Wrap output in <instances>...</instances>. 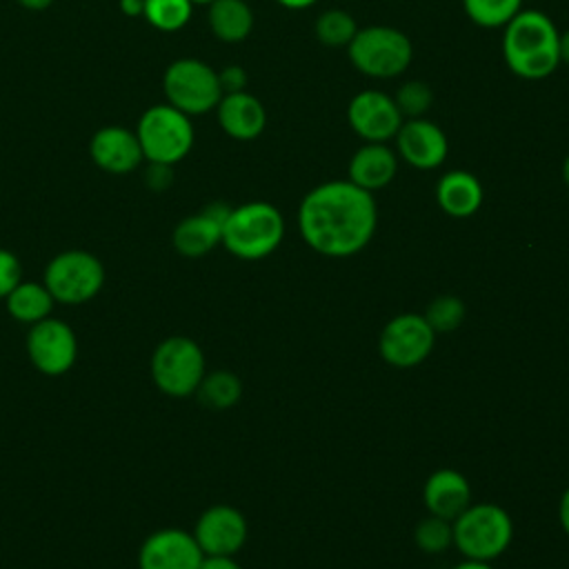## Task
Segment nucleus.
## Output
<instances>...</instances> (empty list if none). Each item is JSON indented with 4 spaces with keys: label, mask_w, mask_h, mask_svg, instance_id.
Returning a JSON list of instances; mask_svg holds the SVG:
<instances>
[{
    "label": "nucleus",
    "mask_w": 569,
    "mask_h": 569,
    "mask_svg": "<svg viewBox=\"0 0 569 569\" xmlns=\"http://www.w3.org/2000/svg\"><path fill=\"white\" fill-rule=\"evenodd\" d=\"M376 224L373 193L347 178L313 187L298 207V229L305 244L327 258H349L362 251L373 238Z\"/></svg>",
    "instance_id": "f257e3e1"
},
{
    "label": "nucleus",
    "mask_w": 569,
    "mask_h": 569,
    "mask_svg": "<svg viewBox=\"0 0 569 569\" xmlns=\"http://www.w3.org/2000/svg\"><path fill=\"white\" fill-rule=\"evenodd\" d=\"M560 31L553 20L538 9H520L502 27V58L509 71L525 80L549 78L558 64Z\"/></svg>",
    "instance_id": "f03ea898"
},
{
    "label": "nucleus",
    "mask_w": 569,
    "mask_h": 569,
    "mask_svg": "<svg viewBox=\"0 0 569 569\" xmlns=\"http://www.w3.org/2000/svg\"><path fill=\"white\" fill-rule=\"evenodd\" d=\"M284 238V218L280 209L264 200H251L231 207L224 227V249L240 260H262L271 256Z\"/></svg>",
    "instance_id": "7ed1b4c3"
},
{
    "label": "nucleus",
    "mask_w": 569,
    "mask_h": 569,
    "mask_svg": "<svg viewBox=\"0 0 569 569\" xmlns=\"http://www.w3.org/2000/svg\"><path fill=\"white\" fill-rule=\"evenodd\" d=\"M453 545L469 560L491 562L502 556L513 538V522L507 509L496 502H471L451 520Z\"/></svg>",
    "instance_id": "20e7f679"
},
{
    "label": "nucleus",
    "mask_w": 569,
    "mask_h": 569,
    "mask_svg": "<svg viewBox=\"0 0 569 569\" xmlns=\"http://www.w3.org/2000/svg\"><path fill=\"white\" fill-rule=\"evenodd\" d=\"M347 56L362 76L389 80L407 71L413 58V44L396 27L369 24L358 27L353 40L347 44Z\"/></svg>",
    "instance_id": "39448f33"
},
{
    "label": "nucleus",
    "mask_w": 569,
    "mask_h": 569,
    "mask_svg": "<svg viewBox=\"0 0 569 569\" xmlns=\"http://www.w3.org/2000/svg\"><path fill=\"white\" fill-rule=\"evenodd\" d=\"M191 116L171 107L169 102L149 107L136 127V136L147 162L176 164L193 147Z\"/></svg>",
    "instance_id": "423d86ee"
},
{
    "label": "nucleus",
    "mask_w": 569,
    "mask_h": 569,
    "mask_svg": "<svg viewBox=\"0 0 569 569\" xmlns=\"http://www.w3.org/2000/svg\"><path fill=\"white\" fill-rule=\"evenodd\" d=\"M162 89L167 102L187 116L209 113L222 98L218 71L198 58L173 60L162 76Z\"/></svg>",
    "instance_id": "0eeeda50"
},
{
    "label": "nucleus",
    "mask_w": 569,
    "mask_h": 569,
    "mask_svg": "<svg viewBox=\"0 0 569 569\" xmlns=\"http://www.w3.org/2000/svg\"><path fill=\"white\" fill-rule=\"evenodd\" d=\"M151 378L156 387L171 398L196 393L204 378V353L200 345L187 336L162 340L151 356Z\"/></svg>",
    "instance_id": "6e6552de"
},
{
    "label": "nucleus",
    "mask_w": 569,
    "mask_h": 569,
    "mask_svg": "<svg viewBox=\"0 0 569 569\" xmlns=\"http://www.w3.org/2000/svg\"><path fill=\"white\" fill-rule=\"evenodd\" d=\"M104 284L102 262L82 249H69L49 260L44 269V287L56 302L82 305L98 296Z\"/></svg>",
    "instance_id": "1a4fd4ad"
},
{
    "label": "nucleus",
    "mask_w": 569,
    "mask_h": 569,
    "mask_svg": "<svg viewBox=\"0 0 569 569\" xmlns=\"http://www.w3.org/2000/svg\"><path fill=\"white\" fill-rule=\"evenodd\" d=\"M436 345V331L425 316L398 313L380 331L378 351L396 369H411L425 362Z\"/></svg>",
    "instance_id": "9d476101"
},
{
    "label": "nucleus",
    "mask_w": 569,
    "mask_h": 569,
    "mask_svg": "<svg viewBox=\"0 0 569 569\" xmlns=\"http://www.w3.org/2000/svg\"><path fill=\"white\" fill-rule=\"evenodd\" d=\"M27 353L31 365L44 376L67 373L78 356L73 329L58 318H44L31 325L27 333Z\"/></svg>",
    "instance_id": "9b49d317"
},
{
    "label": "nucleus",
    "mask_w": 569,
    "mask_h": 569,
    "mask_svg": "<svg viewBox=\"0 0 569 569\" xmlns=\"http://www.w3.org/2000/svg\"><path fill=\"white\" fill-rule=\"evenodd\" d=\"M347 120L353 133L365 142H387L396 138L405 118L393 96L365 89L349 100Z\"/></svg>",
    "instance_id": "f8f14e48"
},
{
    "label": "nucleus",
    "mask_w": 569,
    "mask_h": 569,
    "mask_svg": "<svg viewBox=\"0 0 569 569\" xmlns=\"http://www.w3.org/2000/svg\"><path fill=\"white\" fill-rule=\"evenodd\" d=\"M393 142L398 158L420 171L440 167L449 153V140L445 131L425 116L402 120Z\"/></svg>",
    "instance_id": "ddd939ff"
},
{
    "label": "nucleus",
    "mask_w": 569,
    "mask_h": 569,
    "mask_svg": "<svg viewBox=\"0 0 569 569\" xmlns=\"http://www.w3.org/2000/svg\"><path fill=\"white\" fill-rule=\"evenodd\" d=\"M247 520L231 505L204 509L193 527V538L204 556H233L247 542Z\"/></svg>",
    "instance_id": "4468645a"
},
{
    "label": "nucleus",
    "mask_w": 569,
    "mask_h": 569,
    "mask_svg": "<svg viewBox=\"0 0 569 569\" xmlns=\"http://www.w3.org/2000/svg\"><path fill=\"white\" fill-rule=\"evenodd\" d=\"M204 553L193 533L182 529H160L151 533L138 553L140 569H200Z\"/></svg>",
    "instance_id": "2eb2a0df"
},
{
    "label": "nucleus",
    "mask_w": 569,
    "mask_h": 569,
    "mask_svg": "<svg viewBox=\"0 0 569 569\" xmlns=\"http://www.w3.org/2000/svg\"><path fill=\"white\" fill-rule=\"evenodd\" d=\"M231 207L224 202H211L200 213L187 216L173 229L171 242L184 258H202L222 242V227Z\"/></svg>",
    "instance_id": "dca6fc26"
},
{
    "label": "nucleus",
    "mask_w": 569,
    "mask_h": 569,
    "mask_svg": "<svg viewBox=\"0 0 569 569\" xmlns=\"http://www.w3.org/2000/svg\"><path fill=\"white\" fill-rule=\"evenodd\" d=\"M89 153L102 171L116 176L138 169L144 160L136 131L120 124L100 127L89 142Z\"/></svg>",
    "instance_id": "f3484780"
},
{
    "label": "nucleus",
    "mask_w": 569,
    "mask_h": 569,
    "mask_svg": "<svg viewBox=\"0 0 569 569\" xmlns=\"http://www.w3.org/2000/svg\"><path fill=\"white\" fill-rule=\"evenodd\" d=\"M220 129L233 140H253L267 127V111L262 102L249 91L222 93L216 107Z\"/></svg>",
    "instance_id": "a211bd4d"
},
{
    "label": "nucleus",
    "mask_w": 569,
    "mask_h": 569,
    "mask_svg": "<svg viewBox=\"0 0 569 569\" xmlns=\"http://www.w3.org/2000/svg\"><path fill=\"white\" fill-rule=\"evenodd\" d=\"M398 173V153L385 142H365L356 149L347 167V180L373 193L385 189Z\"/></svg>",
    "instance_id": "6ab92c4d"
},
{
    "label": "nucleus",
    "mask_w": 569,
    "mask_h": 569,
    "mask_svg": "<svg viewBox=\"0 0 569 569\" xmlns=\"http://www.w3.org/2000/svg\"><path fill=\"white\" fill-rule=\"evenodd\" d=\"M422 500L431 516L453 520L471 505V485L460 471L442 467L427 478Z\"/></svg>",
    "instance_id": "aec40b11"
},
{
    "label": "nucleus",
    "mask_w": 569,
    "mask_h": 569,
    "mask_svg": "<svg viewBox=\"0 0 569 569\" xmlns=\"http://www.w3.org/2000/svg\"><path fill=\"white\" fill-rule=\"evenodd\" d=\"M485 191L480 180L465 169H453L436 182V202L451 218H469L482 204Z\"/></svg>",
    "instance_id": "412c9836"
},
{
    "label": "nucleus",
    "mask_w": 569,
    "mask_h": 569,
    "mask_svg": "<svg viewBox=\"0 0 569 569\" xmlns=\"http://www.w3.org/2000/svg\"><path fill=\"white\" fill-rule=\"evenodd\" d=\"M207 13L209 29L222 42H242L253 29V11L244 0H213Z\"/></svg>",
    "instance_id": "4be33fe9"
},
{
    "label": "nucleus",
    "mask_w": 569,
    "mask_h": 569,
    "mask_svg": "<svg viewBox=\"0 0 569 569\" xmlns=\"http://www.w3.org/2000/svg\"><path fill=\"white\" fill-rule=\"evenodd\" d=\"M7 311L11 318H16L18 322L24 325H36L44 318H49L51 309H53V296L49 293V289L38 282H20L7 298Z\"/></svg>",
    "instance_id": "5701e85b"
},
{
    "label": "nucleus",
    "mask_w": 569,
    "mask_h": 569,
    "mask_svg": "<svg viewBox=\"0 0 569 569\" xmlns=\"http://www.w3.org/2000/svg\"><path fill=\"white\" fill-rule=\"evenodd\" d=\"M196 393L200 402L209 409H229L240 400L242 382L236 373L220 369L213 373H204Z\"/></svg>",
    "instance_id": "b1692460"
},
{
    "label": "nucleus",
    "mask_w": 569,
    "mask_h": 569,
    "mask_svg": "<svg viewBox=\"0 0 569 569\" xmlns=\"http://www.w3.org/2000/svg\"><path fill=\"white\" fill-rule=\"evenodd\" d=\"M358 31L353 16L345 9H327L316 18L313 33L325 47H347Z\"/></svg>",
    "instance_id": "393cba45"
},
{
    "label": "nucleus",
    "mask_w": 569,
    "mask_h": 569,
    "mask_svg": "<svg viewBox=\"0 0 569 569\" xmlns=\"http://www.w3.org/2000/svg\"><path fill=\"white\" fill-rule=\"evenodd\" d=\"M462 9L478 27L502 29L522 9V0H462Z\"/></svg>",
    "instance_id": "a878e982"
},
{
    "label": "nucleus",
    "mask_w": 569,
    "mask_h": 569,
    "mask_svg": "<svg viewBox=\"0 0 569 569\" xmlns=\"http://www.w3.org/2000/svg\"><path fill=\"white\" fill-rule=\"evenodd\" d=\"M191 11V0H144L142 18L160 31H178L189 22Z\"/></svg>",
    "instance_id": "bb28decb"
},
{
    "label": "nucleus",
    "mask_w": 569,
    "mask_h": 569,
    "mask_svg": "<svg viewBox=\"0 0 569 569\" xmlns=\"http://www.w3.org/2000/svg\"><path fill=\"white\" fill-rule=\"evenodd\" d=\"M465 311H467L465 302L458 296H440L429 302V307L425 311V320L436 331V336L449 333L462 325Z\"/></svg>",
    "instance_id": "cd10ccee"
},
{
    "label": "nucleus",
    "mask_w": 569,
    "mask_h": 569,
    "mask_svg": "<svg viewBox=\"0 0 569 569\" xmlns=\"http://www.w3.org/2000/svg\"><path fill=\"white\" fill-rule=\"evenodd\" d=\"M413 540H416L418 549H422L425 553H442L445 549H449L453 545L451 520L429 513L425 520L418 522V527L413 531Z\"/></svg>",
    "instance_id": "c85d7f7f"
},
{
    "label": "nucleus",
    "mask_w": 569,
    "mask_h": 569,
    "mask_svg": "<svg viewBox=\"0 0 569 569\" xmlns=\"http://www.w3.org/2000/svg\"><path fill=\"white\" fill-rule=\"evenodd\" d=\"M393 100H396L405 120L407 118H422L429 111L431 102H433V91L422 80H409V82L400 84Z\"/></svg>",
    "instance_id": "c756f323"
},
{
    "label": "nucleus",
    "mask_w": 569,
    "mask_h": 569,
    "mask_svg": "<svg viewBox=\"0 0 569 569\" xmlns=\"http://www.w3.org/2000/svg\"><path fill=\"white\" fill-rule=\"evenodd\" d=\"M22 282V264L16 253L0 249V300H4Z\"/></svg>",
    "instance_id": "7c9ffc66"
},
{
    "label": "nucleus",
    "mask_w": 569,
    "mask_h": 569,
    "mask_svg": "<svg viewBox=\"0 0 569 569\" xmlns=\"http://www.w3.org/2000/svg\"><path fill=\"white\" fill-rule=\"evenodd\" d=\"M218 78H220L222 93L244 91V87H247V73H244V69H242V67H238V64H229V67H224L222 71H218Z\"/></svg>",
    "instance_id": "2f4dec72"
},
{
    "label": "nucleus",
    "mask_w": 569,
    "mask_h": 569,
    "mask_svg": "<svg viewBox=\"0 0 569 569\" xmlns=\"http://www.w3.org/2000/svg\"><path fill=\"white\" fill-rule=\"evenodd\" d=\"M147 184L156 191H162L171 184V164H160V162H149L147 164Z\"/></svg>",
    "instance_id": "473e14b6"
},
{
    "label": "nucleus",
    "mask_w": 569,
    "mask_h": 569,
    "mask_svg": "<svg viewBox=\"0 0 569 569\" xmlns=\"http://www.w3.org/2000/svg\"><path fill=\"white\" fill-rule=\"evenodd\" d=\"M200 569H242L233 556H204Z\"/></svg>",
    "instance_id": "72a5a7b5"
},
{
    "label": "nucleus",
    "mask_w": 569,
    "mask_h": 569,
    "mask_svg": "<svg viewBox=\"0 0 569 569\" xmlns=\"http://www.w3.org/2000/svg\"><path fill=\"white\" fill-rule=\"evenodd\" d=\"M558 518H560V527H562V531L569 536V487H567V489L562 491V496H560Z\"/></svg>",
    "instance_id": "f704fd0d"
},
{
    "label": "nucleus",
    "mask_w": 569,
    "mask_h": 569,
    "mask_svg": "<svg viewBox=\"0 0 569 569\" xmlns=\"http://www.w3.org/2000/svg\"><path fill=\"white\" fill-rule=\"evenodd\" d=\"M120 9H122L127 16L138 18V16H142L144 0H120Z\"/></svg>",
    "instance_id": "c9c22d12"
},
{
    "label": "nucleus",
    "mask_w": 569,
    "mask_h": 569,
    "mask_svg": "<svg viewBox=\"0 0 569 569\" xmlns=\"http://www.w3.org/2000/svg\"><path fill=\"white\" fill-rule=\"evenodd\" d=\"M558 53H560V62L569 64V29L562 31L558 38Z\"/></svg>",
    "instance_id": "e433bc0d"
},
{
    "label": "nucleus",
    "mask_w": 569,
    "mask_h": 569,
    "mask_svg": "<svg viewBox=\"0 0 569 569\" xmlns=\"http://www.w3.org/2000/svg\"><path fill=\"white\" fill-rule=\"evenodd\" d=\"M278 4H282L284 9H293V11H302L309 9L311 4H316L318 0H276Z\"/></svg>",
    "instance_id": "4c0bfd02"
},
{
    "label": "nucleus",
    "mask_w": 569,
    "mask_h": 569,
    "mask_svg": "<svg viewBox=\"0 0 569 569\" xmlns=\"http://www.w3.org/2000/svg\"><path fill=\"white\" fill-rule=\"evenodd\" d=\"M451 569H493V567H491V562H485V560H469V558H465L462 562L453 565Z\"/></svg>",
    "instance_id": "58836bf2"
},
{
    "label": "nucleus",
    "mask_w": 569,
    "mask_h": 569,
    "mask_svg": "<svg viewBox=\"0 0 569 569\" xmlns=\"http://www.w3.org/2000/svg\"><path fill=\"white\" fill-rule=\"evenodd\" d=\"M18 4H22L24 9H31V11H42V9L51 7L53 0H18Z\"/></svg>",
    "instance_id": "ea45409f"
},
{
    "label": "nucleus",
    "mask_w": 569,
    "mask_h": 569,
    "mask_svg": "<svg viewBox=\"0 0 569 569\" xmlns=\"http://www.w3.org/2000/svg\"><path fill=\"white\" fill-rule=\"evenodd\" d=\"M562 180H565V184L569 187V153H567V158H565V162H562Z\"/></svg>",
    "instance_id": "a19ab883"
},
{
    "label": "nucleus",
    "mask_w": 569,
    "mask_h": 569,
    "mask_svg": "<svg viewBox=\"0 0 569 569\" xmlns=\"http://www.w3.org/2000/svg\"><path fill=\"white\" fill-rule=\"evenodd\" d=\"M191 2H193V4H211L213 0H191Z\"/></svg>",
    "instance_id": "79ce46f5"
}]
</instances>
